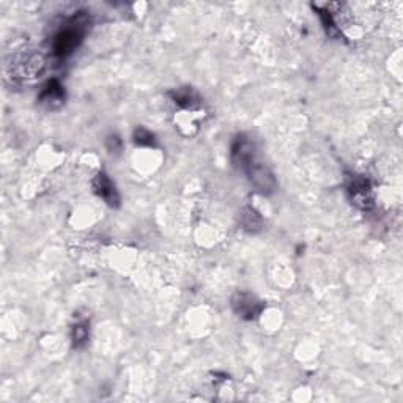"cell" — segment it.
<instances>
[{
	"label": "cell",
	"mask_w": 403,
	"mask_h": 403,
	"mask_svg": "<svg viewBox=\"0 0 403 403\" xmlns=\"http://www.w3.org/2000/svg\"><path fill=\"white\" fill-rule=\"evenodd\" d=\"M241 225L242 229L249 231V234H257V231H260L263 227V219L260 216V213H258L256 208L246 207L241 213Z\"/></svg>",
	"instance_id": "9"
},
{
	"label": "cell",
	"mask_w": 403,
	"mask_h": 403,
	"mask_svg": "<svg viewBox=\"0 0 403 403\" xmlns=\"http://www.w3.org/2000/svg\"><path fill=\"white\" fill-rule=\"evenodd\" d=\"M11 74L16 73V77H35L40 74L44 70V59L40 54H25L19 55L18 59L14 60V63H11Z\"/></svg>",
	"instance_id": "6"
},
{
	"label": "cell",
	"mask_w": 403,
	"mask_h": 403,
	"mask_svg": "<svg viewBox=\"0 0 403 403\" xmlns=\"http://www.w3.org/2000/svg\"><path fill=\"white\" fill-rule=\"evenodd\" d=\"M172 98L178 106L185 109H191L198 104V96L191 90V88H181V90H176L175 93H172Z\"/></svg>",
	"instance_id": "11"
},
{
	"label": "cell",
	"mask_w": 403,
	"mask_h": 403,
	"mask_svg": "<svg viewBox=\"0 0 403 403\" xmlns=\"http://www.w3.org/2000/svg\"><path fill=\"white\" fill-rule=\"evenodd\" d=\"M231 309L240 318L251 322V320H256L262 313L263 302L252 293L238 291L231 298Z\"/></svg>",
	"instance_id": "4"
},
{
	"label": "cell",
	"mask_w": 403,
	"mask_h": 403,
	"mask_svg": "<svg viewBox=\"0 0 403 403\" xmlns=\"http://www.w3.org/2000/svg\"><path fill=\"white\" fill-rule=\"evenodd\" d=\"M134 142L137 143V145H142V147H154V136L150 131L137 128L134 131Z\"/></svg>",
	"instance_id": "12"
},
{
	"label": "cell",
	"mask_w": 403,
	"mask_h": 403,
	"mask_svg": "<svg viewBox=\"0 0 403 403\" xmlns=\"http://www.w3.org/2000/svg\"><path fill=\"white\" fill-rule=\"evenodd\" d=\"M231 163L241 172H246L252 164H256V145L251 141V137L246 134H238L231 142L230 150Z\"/></svg>",
	"instance_id": "2"
},
{
	"label": "cell",
	"mask_w": 403,
	"mask_h": 403,
	"mask_svg": "<svg viewBox=\"0 0 403 403\" xmlns=\"http://www.w3.org/2000/svg\"><path fill=\"white\" fill-rule=\"evenodd\" d=\"M88 335H90V328H88V322L76 323L73 329H71V340H73L74 349H82L88 342Z\"/></svg>",
	"instance_id": "10"
},
{
	"label": "cell",
	"mask_w": 403,
	"mask_h": 403,
	"mask_svg": "<svg viewBox=\"0 0 403 403\" xmlns=\"http://www.w3.org/2000/svg\"><path fill=\"white\" fill-rule=\"evenodd\" d=\"M38 101L48 109H59L65 103L63 87L60 85L59 81L55 79L49 81L48 84L43 87L40 96H38Z\"/></svg>",
	"instance_id": "8"
},
{
	"label": "cell",
	"mask_w": 403,
	"mask_h": 403,
	"mask_svg": "<svg viewBox=\"0 0 403 403\" xmlns=\"http://www.w3.org/2000/svg\"><path fill=\"white\" fill-rule=\"evenodd\" d=\"M249 178L251 185L256 187L257 192H260L262 196H271L276 191V178L271 170H269L267 165L260 163L252 164L249 169L245 172Z\"/></svg>",
	"instance_id": "5"
},
{
	"label": "cell",
	"mask_w": 403,
	"mask_h": 403,
	"mask_svg": "<svg viewBox=\"0 0 403 403\" xmlns=\"http://www.w3.org/2000/svg\"><path fill=\"white\" fill-rule=\"evenodd\" d=\"M107 148H109V152H112V153L114 152L118 153L121 150V141L118 139V136H109Z\"/></svg>",
	"instance_id": "13"
},
{
	"label": "cell",
	"mask_w": 403,
	"mask_h": 403,
	"mask_svg": "<svg viewBox=\"0 0 403 403\" xmlns=\"http://www.w3.org/2000/svg\"><path fill=\"white\" fill-rule=\"evenodd\" d=\"M88 25H90V16L87 14V11H79L76 16H73L68 21V24L54 37L52 52L55 57L66 59L73 54L84 40Z\"/></svg>",
	"instance_id": "1"
},
{
	"label": "cell",
	"mask_w": 403,
	"mask_h": 403,
	"mask_svg": "<svg viewBox=\"0 0 403 403\" xmlns=\"http://www.w3.org/2000/svg\"><path fill=\"white\" fill-rule=\"evenodd\" d=\"M93 189H95L96 194L101 197L109 207L117 208L120 205V196L117 187H115L112 180H110L104 172L95 176V180H93Z\"/></svg>",
	"instance_id": "7"
},
{
	"label": "cell",
	"mask_w": 403,
	"mask_h": 403,
	"mask_svg": "<svg viewBox=\"0 0 403 403\" xmlns=\"http://www.w3.org/2000/svg\"><path fill=\"white\" fill-rule=\"evenodd\" d=\"M347 192L351 203H355L361 209H371L373 207L372 186L369 181L360 175H351L347 181Z\"/></svg>",
	"instance_id": "3"
}]
</instances>
